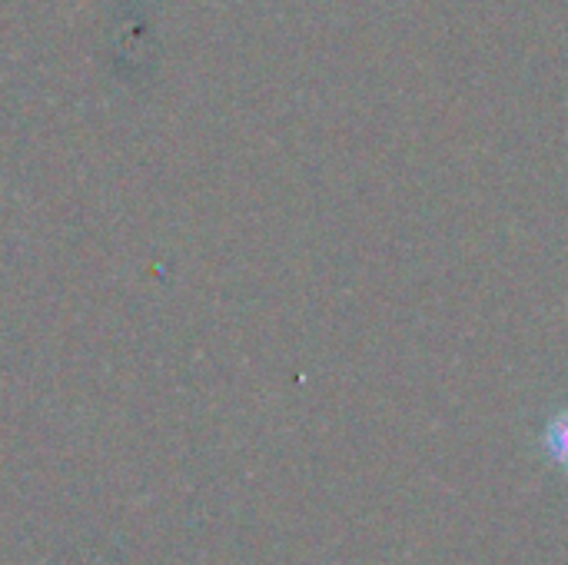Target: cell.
Returning <instances> with one entry per match:
<instances>
[{"label": "cell", "instance_id": "cell-1", "mask_svg": "<svg viewBox=\"0 0 568 565\" xmlns=\"http://www.w3.org/2000/svg\"><path fill=\"white\" fill-rule=\"evenodd\" d=\"M542 450H546L549 463L559 466L568 476V406L549 416V423L542 430Z\"/></svg>", "mask_w": 568, "mask_h": 565}]
</instances>
